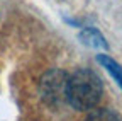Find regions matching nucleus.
I'll list each match as a JSON object with an SVG mask.
<instances>
[{
  "instance_id": "1",
  "label": "nucleus",
  "mask_w": 122,
  "mask_h": 121,
  "mask_svg": "<svg viewBox=\"0 0 122 121\" xmlns=\"http://www.w3.org/2000/svg\"><path fill=\"white\" fill-rule=\"evenodd\" d=\"M102 80L100 77L88 68H80L71 73L66 80L65 96L66 101L78 111L92 109L102 97Z\"/></svg>"
},
{
  "instance_id": "2",
  "label": "nucleus",
  "mask_w": 122,
  "mask_h": 121,
  "mask_svg": "<svg viewBox=\"0 0 122 121\" xmlns=\"http://www.w3.org/2000/svg\"><path fill=\"white\" fill-rule=\"evenodd\" d=\"M66 80H68V75L63 70L53 68L44 73V77L41 80V94L48 106L58 108L63 101H66V96H65Z\"/></svg>"
},
{
  "instance_id": "3",
  "label": "nucleus",
  "mask_w": 122,
  "mask_h": 121,
  "mask_svg": "<svg viewBox=\"0 0 122 121\" xmlns=\"http://www.w3.org/2000/svg\"><path fill=\"white\" fill-rule=\"evenodd\" d=\"M97 60H98L100 65H103V68H107V72L112 75L114 80L122 89V67L115 62L114 58H110L109 55H97Z\"/></svg>"
},
{
  "instance_id": "4",
  "label": "nucleus",
  "mask_w": 122,
  "mask_h": 121,
  "mask_svg": "<svg viewBox=\"0 0 122 121\" xmlns=\"http://www.w3.org/2000/svg\"><path fill=\"white\" fill-rule=\"evenodd\" d=\"M85 121H120V119L114 111L107 109V108H100V109L92 111Z\"/></svg>"
}]
</instances>
